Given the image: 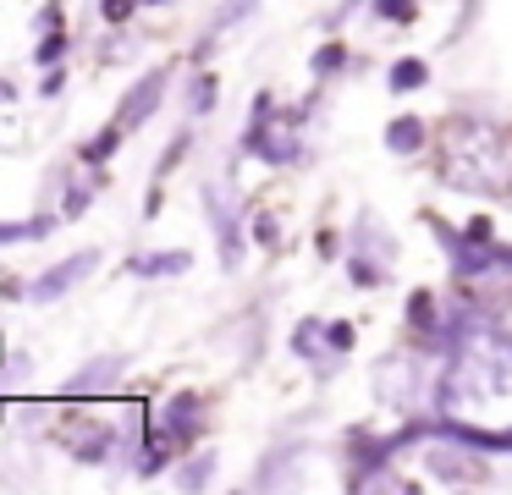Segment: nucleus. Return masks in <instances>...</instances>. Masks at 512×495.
I'll use <instances>...</instances> for the list:
<instances>
[{
  "instance_id": "obj_13",
  "label": "nucleus",
  "mask_w": 512,
  "mask_h": 495,
  "mask_svg": "<svg viewBox=\"0 0 512 495\" xmlns=\"http://www.w3.org/2000/svg\"><path fill=\"white\" fill-rule=\"evenodd\" d=\"M122 132H127L122 121H116V127H105L100 138H94L89 149H83V160H89V165H105V160H111V154H116V143H122Z\"/></svg>"
},
{
  "instance_id": "obj_11",
  "label": "nucleus",
  "mask_w": 512,
  "mask_h": 495,
  "mask_svg": "<svg viewBox=\"0 0 512 495\" xmlns=\"http://www.w3.org/2000/svg\"><path fill=\"white\" fill-rule=\"evenodd\" d=\"M248 11H254V0H226V6H221V11H215V17H210V33H204V44H199V55H204V50H210V44H215V39H221V33H226V28H232V22H243V17H248Z\"/></svg>"
},
{
  "instance_id": "obj_9",
  "label": "nucleus",
  "mask_w": 512,
  "mask_h": 495,
  "mask_svg": "<svg viewBox=\"0 0 512 495\" xmlns=\"http://www.w3.org/2000/svg\"><path fill=\"white\" fill-rule=\"evenodd\" d=\"M188 264H193V253L177 248V253H138V259H127V270H133V275H149V281H155V275H182Z\"/></svg>"
},
{
  "instance_id": "obj_2",
  "label": "nucleus",
  "mask_w": 512,
  "mask_h": 495,
  "mask_svg": "<svg viewBox=\"0 0 512 495\" xmlns=\"http://www.w3.org/2000/svg\"><path fill=\"white\" fill-rule=\"evenodd\" d=\"M243 149H248V154H259V160H270V165H298V160H303V132H298V116H276V110H270V99L259 94Z\"/></svg>"
},
{
  "instance_id": "obj_10",
  "label": "nucleus",
  "mask_w": 512,
  "mask_h": 495,
  "mask_svg": "<svg viewBox=\"0 0 512 495\" xmlns=\"http://www.w3.org/2000/svg\"><path fill=\"white\" fill-rule=\"evenodd\" d=\"M386 83H391V94H413V88H424V83H430V66H424L419 55H402V61L391 66V77H386Z\"/></svg>"
},
{
  "instance_id": "obj_23",
  "label": "nucleus",
  "mask_w": 512,
  "mask_h": 495,
  "mask_svg": "<svg viewBox=\"0 0 512 495\" xmlns=\"http://www.w3.org/2000/svg\"><path fill=\"white\" fill-rule=\"evenodd\" d=\"M210 468H215V462H210V457H199L188 473H182V484H188V490H204V484H210Z\"/></svg>"
},
{
  "instance_id": "obj_19",
  "label": "nucleus",
  "mask_w": 512,
  "mask_h": 495,
  "mask_svg": "<svg viewBox=\"0 0 512 495\" xmlns=\"http://www.w3.org/2000/svg\"><path fill=\"white\" fill-rule=\"evenodd\" d=\"M254 237L265 242V248H281V220L270 215V209H259V215H254Z\"/></svg>"
},
{
  "instance_id": "obj_17",
  "label": "nucleus",
  "mask_w": 512,
  "mask_h": 495,
  "mask_svg": "<svg viewBox=\"0 0 512 495\" xmlns=\"http://www.w3.org/2000/svg\"><path fill=\"white\" fill-rule=\"evenodd\" d=\"M369 11H375L380 22H408L413 17V0H369Z\"/></svg>"
},
{
  "instance_id": "obj_18",
  "label": "nucleus",
  "mask_w": 512,
  "mask_h": 495,
  "mask_svg": "<svg viewBox=\"0 0 512 495\" xmlns=\"http://www.w3.org/2000/svg\"><path fill=\"white\" fill-rule=\"evenodd\" d=\"M353 325H347V319H331V325H325V347L331 352H353Z\"/></svg>"
},
{
  "instance_id": "obj_1",
  "label": "nucleus",
  "mask_w": 512,
  "mask_h": 495,
  "mask_svg": "<svg viewBox=\"0 0 512 495\" xmlns=\"http://www.w3.org/2000/svg\"><path fill=\"white\" fill-rule=\"evenodd\" d=\"M446 182L490 193V187L507 182V165H501V132L490 121H452L446 127Z\"/></svg>"
},
{
  "instance_id": "obj_25",
  "label": "nucleus",
  "mask_w": 512,
  "mask_h": 495,
  "mask_svg": "<svg viewBox=\"0 0 512 495\" xmlns=\"http://www.w3.org/2000/svg\"><path fill=\"white\" fill-rule=\"evenodd\" d=\"M314 248H320V259H336V253H342V242H336V231H320V237H314Z\"/></svg>"
},
{
  "instance_id": "obj_26",
  "label": "nucleus",
  "mask_w": 512,
  "mask_h": 495,
  "mask_svg": "<svg viewBox=\"0 0 512 495\" xmlns=\"http://www.w3.org/2000/svg\"><path fill=\"white\" fill-rule=\"evenodd\" d=\"M61 88H67V72H50V77H45V99H56Z\"/></svg>"
},
{
  "instance_id": "obj_15",
  "label": "nucleus",
  "mask_w": 512,
  "mask_h": 495,
  "mask_svg": "<svg viewBox=\"0 0 512 495\" xmlns=\"http://www.w3.org/2000/svg\"><path fill=\"white\" fill-rule=\"evenodd\" d=\"M342 66H347V50H342V44H325V50H314L309 72H314V77H336Z\"/></svg>"
},
{
  "instance_id": "obj_12",
  "label": "nucleus",
  "mask_w": 512,
  "mask_h": 495,
  "mask_svg": "<svg viewBox=\"0 0 512 495\" xmlns=\"http://www.w3.org/2000/svg\"><path fill=\"white\" fill-rule=\"evenodd\" d=\"M320 341H325L320 319H303V325H298V336H292V352H303V358H314V363L325 369V347H320Z\"/></svg>"
},
{
  "instance_id": "obj_22",
  "label": "nucleus",
  "mask_w": 512,
  "mask_h": 495,
  "mask_svg": "<svg viewBox=\"0 0 512 495\" xmlns=\"http://www.w3.org/2000/svg\"><path fill=\"white\" fill-rule=\"evenodd\" d=\"M100 17H105V22H116V28H122V22L133 17V0H100Z\"/></svg>"
},
{
  "instance_id": "obj_24",
  "label": "nucleus",
  "mask_w": 512,
  "mask_h": 495,
  "mask_svg": "<svg viewBox=\"0 0 512 495\" xmlns=\"http://www.w3.org/2000/svg\"><path fill=\"white\" fill-rule=\"evenodd\" d=\"M182 149H188V132H182V138H177V143H171V149H166V160H160V176H171V171H177Z\"/></svg>"
},
{
  "instance_id": "obj_6",
  "label": "nucleus",
  "mask_w": 512,
  "mask_h": 495,
  "mask_svg": "<svg viewBox=\"0 0 512 495\" xmlns=\"http://www.w3.org/2000/svg\"><path fill=\"white\" fill-rule=\"evenodd\" d=\"M408 325H413V336H419V341H430V347H441L446 325L435 319V297H430V292H413V297H408Z\"/></svg>"
},
{
  "instance_id": "obj_7",
  "label": "nucleus",
  "mask_w": 512,
  "mask_h": 495,
  "mask_svg": "<svg viewBox=\"0 0 512 495\" xmlns=\"http://www.w3.org/2000/svg\"><path fill=\"white\" fill-rule=\"evenodd\" d=\"M127 369V358H122V352H116V358H105V363H89V369H83L78 374V380H72L67 385V396H89V391H111V385H116V374H122Z\"/></svg>"
},
{
  "instance_id": "obj_20",
  "label": "nucleus",
  "mask_w": 512,
  "mask_h": 495,
  "mask_svg": "<svg viewBox=\"0 0 512 495\" xmlns=\"http://www.w3.org/2000/svg\"><path fill=\"white\" fill-rule=\"evenodd\" d=\"M50 220H34V226H0V242H28V237H45Z\"/></svg>"
},
{
  "instance_id": "obj_3",
  "label": "nucleus",
  "mask_w": 512,
  "mask_h": 495,
  "mask_svg": "<svg viewBox=\"0 0 512 495\" xmlns=\"http://www.w3.org/2000/svg\"><path fill=\"white\" fill-rule=\"evenodd\" d=\"M166 83H171V72H149V77H138V83L122 94V105H116V121H122L127 132L144 127V116H155V105H160V94H166Z\"/></svg>"
},
{
  "instance_id": "obj_5",
  "label": "nucleus",
  "mask_w": 512,
  "mask_h": 495,
  "mask_svg": "<svg viewBox=\"0 0 512 495\" xmlns=\"http://www.w3.org/2000/svg\"><path fill=\"white\" fill-rule=\"evenodd\" d=\"M160 429H166L177 446H188V440L199 435V396H193V391H177V396H171L166 413H160Z\"/></svg>"
},
{
  "instance_id": "obj_16",
  "label": "nucleus",
  "mask_w": 512,
  "mask_h": 495,
  "mask_svg": "<svg viewBox=\"0 0 512 495\" xmlns=\"http://www.w3.org/2000/svg\"><path fill=\"white\" fill-rule=\"evenodd\" d=\"M61 55H67V33H61V28H45V39H39V66H56Z\"/></svg>"
},
{
  "instance_id": "obj_14",
  "label": "nucleus",
  "mask_w": 512,
  "mask_h": 495,
  "mask_svg": "<svg viewBox=\"0 0 512 495\" xmlns=\"http://www.w3.org/2000/svg\"><path fill=\"white\" fill-rule=\"evenodd\" d=\"M188 110L193 116H210L215 110V72H199V83L188 88Z\"/></svg>"
},
{
  "instance_id": "obj_8",
  "label": "nucleus",
  "mask_w": 512,
  "mask_h": 495,
  "mask_svg": "<svg viewBox=\"0 0 512 495\" xmlns=\"http://www.w3.org/2000/svg\"><path fill=\"white\" fill-rule=\"evenodd\" d=\"M386 149H391V154H402V160H413V154L424 149V121H419V116H391V127H386Z\"/></svg>"
},
{
  "instance_id": "obj_4",
  "label": "nucleus",
  "mask_w": 512,
  "mask_h": 495,
  "mask_svg": "<svg viewBox=\"0 0 512 495\" xmlns=\"http://www.w3.org/2000/svg\"><path fill=\"white\" fill-rule=\"evenodd\" d=\"M94 264H100V253H94V248L72 253L67 264H56V270H45V275H39V281H34V297H39V303H56V297H67L72 286H78L83 275L94 270Z\"/></svg>"
},
{
  "instance_id": "obj_27",
  "label": "nucleus",
  "mask_w": 512,
  "mask_h": 495,
  "mask_svg": "<svg viewBox=\"0 0 512 495\" xmlns=\"http://www.w3.org/2000/svg\"><path fill=\"white\" fill-rule=\"evenodd\" d=\"M23 292H28L23 281H0V297H6V303H17V297H23Z\"/></svg>"
},
{
  "instance_id": "obj_21",
  "label": "nucleus",
  "mask_w": 512,
  "mask_h": 495,
  "mask_svg": "<svg viewBox=\"0 0 512 495\" xmlns=\"http://www.w3.org/2000/svg\"><path fill=\"white\" fill-rule=\"evenodd\" d=\"M89 198H94V187H72V193H67V209H61V220H78L83 209H89Z\"/></svg>"
}]
</instances>
